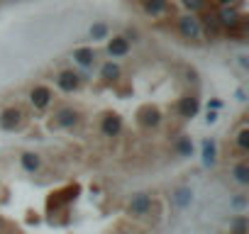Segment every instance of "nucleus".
I'll list each match as a JSON object with an SVG mask.
<instances>
[{"instance_id":"f257e3e1","label":"nucleus","mask_w":249,"mask_h":234,"mask_svg":"<svg viewBox=\"0 0 249 234\" xmlns=\"http://www.w3.org/2000/svg\"><path fill=\"white\" fill-rule=\"evenodd\" d=\"M78 120H81V115H78L76 107H71V105H61V107L54 110V120H52V122H54L59 130H71V127L78 125Z\"/></svg>"},{"instance_id":"f03ea898","label":"nucleus","mask_w":249,"mask_h":234,"mask_svg":"<svg viewBox=\"0 0 249 234\" xmlns=\"http://www.w3.org/2000/svg\"><path fill=\"white\" fill-rule=\"evenodd\" d=\"M176 27H178V34H181L183 39L198 42V39L203 37V34H200V22H198L196 15H183V17H178Z\"/></svg>"},{"instance_id":"7ed1b4c3","label":"nucleus","mask_w":249,"mask_h":234,"mask_svg":"<svg viewBox=\"0 0 249 234\" xmlns=\"http://www.w3.org/2000/svg\"><path fill=\"white\" fill-rule=\"evenodd\" d=\"M30 105L35 107V110H47L49 105H52V100H54V93H52V88L49 85H44V83H37L32 90H30Z\"/></svg>"},{"instance_id":"20e7f679","label":"nucleus","mask_w":249,"mask_h":234,"mask_svg":"<svg viewBox=\"0 0 249 234\" xmlns=\"http://www.w3.org/2000/svg\"><path fill=\"white\" fill-rule=\"evenodd\" d=\"M152 195L149 193H135L132 198H130V202H127V212L132 215V217H144L149 210H152Z\"/></svg>"},{"instance_id":"39448f33","label":"nucleus","mask_w":249,"mask_h":234,"mask_svg":"<svg viewBox=\"0 0 249 234\" xmlns=\"http://www.w3.org/2000/svg\"><path fill=\"white\" fill-rule=\"evenodd\" d=\"M22 110L20 107H5L0 112V130L3 132H15L20 125H22Z\"/></svg>"},{"instance_id":"423d86ee","label":"nucleus","mask_w":249,"mask_h":234,"mask_svg":"<svg viewBox=\"0 0 249 234\" xmlns=\"http://www.w3.org/2000/svg\"><path fill=\"white\" fill-rule=\"evenodd\" d=\"M215 15H217V22H220V27H222V30H232V27H237L239 22H244V20H247V17H244L242 13H237L232 5L220 8Z\"/></svg>"},{"instance_id":"0eeeda50","label":"nucleus","mask_w":249,"mask_h":234,"mask_svg":"<svg viewBox=\"0 0 249 234\" xmlns=\"http://www.w3.org/2000/svg\"><path fill=\"white\" fill-rule=\"evenodd\" d=\"M122 132V117L117 112H107L100 117V134L103 137H117Z\"/></svg>"},{"instance_id":"6e6552de","label":"nucleus","mask_w":249,"mask_h":234,"mask_svg":"<svg viewBox=\"0 0 249 234\" xmlns=\"http://www.w3.org/2000/svg\"><path fill=\"white\" fill-rule=\"evenodd\" d=\"M198 22H200V34H205L208 39L220 37L222 27H220V22H217V15H215V13H208V10H205V13L198 17Z\"/></svg>"},{"instance_id":"1a4fd4ad","label":"nucleus","mask_w":249,"mask_h":234,"mask_svg":"<svg viewBox=\"0 0 249 234\" xmlns=\"http://www.w3.org/2000/svg\"><path fill=\"white\" fill-rule=\"evenodd\" d=\"M198 110H200V100L196 95H183L176 102V112H178V117H183V120H193V117L198 115Z\"/></svg>"},{"instance_id":"9d476101","label":"nucleus","mask_w":249,"mask_h":234,"mask_svg":"<svg viewBox=\"0 0 249 234\" xmlns=\"http://www.w3.org/2000/svg\"><path fill=\"white\" fill-rule=\"evenodd\" d=\"M137 122H140L142 127H147V130H154V127L161 125V112H159L157 107H152V105H144V107L137 112Z\"/></svg>"},{"instance_id":"9b49d317","label":"nucleus","mask_w":249,"mask_h":234,"mask_svg":"<svg viewBox=\"0 0 249 234\" xmlns=\"http://www.w3.org/2000/svg\"><path fill=\"white\" fill-rule=\"evenodd\" d=\"M56 88L61 93H76L81 88V76L76 71H61L56 76Z\"/></svg>"},{"instance_id":"f8f14e48","label":"nucleus","mask_w":249,"mask_h":234,"mask_svg":"<svg viewBox=\"0 0 249 234\" xmlns=\"http://www.w3.org/2000/svg\"><path fill=\"white\" fill-rule=\"evenodd\" d=\"M130 49H132V44L124 39L122 34L120 37H112V39H107V54L112 56V59H122V56H127L130 54Z\"/></svg>"},{"instance_id":"ddd939ff","label":"nucleus","mask_w":249,"mask_h":234,"mask_svg":"<svg viewBox=\"0 0 249 234\" xmlns=\"http://www.w3.org/2000/svg\"><path fill=\"white\" fill-rule=\"evenodd\" d=\"M95 59H98V54H95L93 47H78V49H73V61H76L81 68H86V71L95 64Z\"/></svg>"},{"instance_id":"4468645a","label":"nucleus","mask_w":249,"mask_h":234,"mask_svg":"<svg viewBox=\"0 0 249 234\" xmlns=\"http://www.w3.org/2000/svg\"><path fill=\"white\" fill-rule=\"evenodd\" d=\"M20 166H22V171L25 173H39V168H42V156L39 154H35V151H22L20 154Z\"/></svg>"},{"instance_id":"2eb2a0df","label":"nucleus","mask_w":249,"mask_h":234,"mask_svg":"<svg viewBox=\"0 0 249 234\" xmlns=\"http://www.w3.org/2000/svg\"><path fill=\"white\" fill-rule=\"evenodd\" d=\"M142 10L152 17H161L169 13V0H142Z\"/></svg>"},{"instance_id":"dca6fc26","label":"nucleus","mask_w":249,"mask_h":234,"mask_svg":"<svg viewBox=\"0 0 249 234\" xmlns=\"http://www.w3.org/2000/svg\"><path fill=\"white\" fill-rule=\"evenodd\" d=\"M171 200H174V205H176L178 210H186V207L193 202V190H191L188 185H178V188L171 193Z\"/></svg>"},{"instance_id":"f3484780","label":"nucleus","mask_w":249,"mask_h":234,"mask_svg":"<svg viewBox=\"0 0 249 234\" xmlns=\"http://www.w3.org/2000/svg\"><path fill=\"white\" fill-rule=\"evenodd\" d=\"M200 156H203V166H215V161H217V144L213 142V139H203V144H200Z\"/></svg>"},{"instance_id":"a211bd4d","label":"nucleus","mask_w":249,"mask_h":234,"mask_svg":"<svg viewBox=\"0 0 249 234\" xmlns=\"http://www.w3.org/2000/svg\"><path fill=\"white\" fill-rule=\"evenodd\" d=\"M120 76H122V68H120V64H117V61H112V59H110V61H105V64L100 66V78H103V81L115 83Z\"/></svg>"},{"instance_id":"6ab92c4d","label":"nucleus","mask_w":249,"mask_h":234,"mask_svg":"<svg viewBox=\"0 0 249 234\" xmlns=\"http://www.w3.org/2000/svg\"><path fill=\"white\" fill-rule=\"evenodd\" d=\"M232 178L239 183V185H249V164L242 159L232 166Z\"/></svg>"},{"instance_id":"aec40b11","label":"nucleus","mask_w":249,"mask_h":234,"mask_svg":"<svg viewBox=\"0 0 249 234\" xmlns=\"http://www.w3.org/2000/svg\"><path fill=\"white\" fill-rule=\"evenodd\" d=\"M234 144H237V149H239V154H247L249 151V127H239V132H237V137H234Z\"/></svg>"},{"instance_id":"412c9836","label":"nucleus","mask_w":249,"mask_h":234,"mask_svg":"<svg viewBox=\"0 0 249 234\" xmlns=\"http://www.w3.org/2000/svg\"><path fill=\"white\" fill-rule=\"evenodd\" d=\"M193 142H191V137H181L178 142H176V151H178V156H193Z\"/></svg>"},{"instance_id":"4be33fe9","label":"nucleus","mask_w":249,"mask_h":234,"mask_svg":"<svg viewBox=\"0 0 249 234\" xmlns=\"http://www.w3.org/2000/svg\"><path fill=\"white\" fill-rule=\"evenodd\" d=\"M107 34H110V27L105 22L90 25V39H107Z\"/></svg>"},{"instance_id":"5701e85b","label":"nucleus","mask_w":249,"mask_h":234,"mask_svg":"<svg viewBox=\"0 0 249 234\" xmlns=\"http://www.w3.org/2000/svg\"><path fill=\"white\" fill-rule=\"evenodd\" d=\"M230 234H247V217L244 215H237L230 222Z\"/></svg>"},{"instance_id":"b1692460","label":"nucleus","mask_w":249,"mask_h":234,"mask_svg":"<svg viewBox=\"0 0 249 234\" xmlns=\"http://www.w3.org/2000/svg\"><path fill=\"white\" fill-rule=\"evenodd\" d=\"M183 5L191 10V13H200L208 8V0H183Z\"/></svg>"},{"instance_id":"393cba45","label":"nucleus","mask_w":249,"mask_h":234,"mask_svg":"<svg viewBox=\"0 0 249 234\" xmlns=\"http://www.w3.org/2000/svg\"><path fill=\"white\" fill-rule=\"evenodd\" d=\"M205 122H208V125H215V122H217V112L208 110V115H205Z\"/></svg>"},{"instance_id":"a878e982","label":"nucleus","mask_w":249,"mask_h":234,"mask_svg":"<svg viewBox=\"0 0 249 234\" xmlns=\"http://www.w3.org/2000/svg\"><path fill=\"white\" fill-rule=\"evenodd\" d=\"M220 107H222V100H210L208 102V110H213V112H217Z\"/></svg>"},{"instance_id":"bb28decb","label":"nucleus","mask_w":249,"mask_h":234,"mask_svg":"<svg viewBox=\"0 0 249 234\" xmlns=\"http://www.w3.org/2000/svg\"><path fill=\"white\" fill-rule=\"evenodd\" d=\"M244 205H247L244 198H234V200H232V207H244Z\"/></svg>"},{"instance_id":"cd10ccee","label":"nucleus","mask_w":249,"mask_h":234,"mask_svg":"<svg viewBox=\"0 0 249 234\" xmlns=\"http://www.w3.org/2000/svg\"><path fill=\"white\" fill-rule=\"evenodd\" d=\"M232 3H234V0H217V5H222V8L225 5H232Z\"/></svg>"},{"instance_id":"c85d7f7f","label":"nucleus","mask_w":249,"mask_h":234,"mask_svg":"<svg viewBox=\"0 0 249 234\" xmlns=\"http://www.w3.org/2000/svg\"><path fill=\"white\" fill-rule=\"evenodd\" d=\"M3 227H5V219H3V217H0V232H3Z\"/></svg>"},{"instance_id":"c756f323","label":"nucleus","mask_w":249,"mask_h":234,"mask_svg":"<svg viewBox=\"0 0 249 234\" xmlns=\"http://www.w3.org/2000/svg\"><path fill=\"white\" fill-rule=\"evenodd\" d=\"M0 234H3V232H0Z\"/></svg>"}]
</instances>
